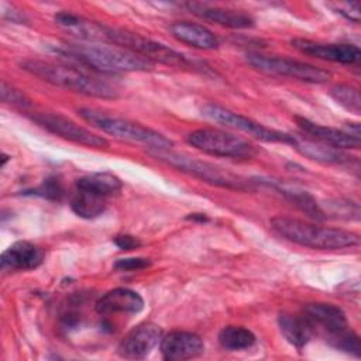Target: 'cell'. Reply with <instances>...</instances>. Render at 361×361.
Returning <instances> with one entry per match:
<instances>
[{"instance_id":"33","label":"cell","mask_w":361,"mask_h":361,"mask_svg":"<svg viewBox=\"0 0 361 361\" xmlns=\"http://www.w3.org/2000/svg\"><path fill=\"white\" fill-rule=\"evenodd\" d=\"M114 244L120 248V250H126V251H130V250H134V248H138L141 245V241L134 237V235H130V234H121V235H116L114 238Z\"/></svg>"},{"instance_id":"4","label":"cell","mask_w":361,"mask_h":361,"mask_svg":"<svg viewBox=\"0 0 361 361\" xmlns=\"http://www.w3.org/2000/svg\"><path fill=\"white\" fill-rule=\"evenodd\" d=\"M78 113L85 121H87L97 130L110 134L118 140L138 142L149 148L158 149H169L173 145V142L164 134L144 127L138 123L130 121L127 118L116 117L92 107H83Z\"/></svg>"},{"instance_id":"14","label":"cell","mask_w":361,"mask_h":361,"mask_svg":"<svg viewBox=\"0 0 361 361\" xmlns=\"http://www.w3.org/2000/svg\"><path fill=\"white\" fill-rule=\"evenodd\" d=\"M303 314L310 320L313 329H320L326 340L343 333L348 329L344 312L331 303H309L303 309Z\"/></svg>"},{"instance_id":"28","label":"cell","mask_w":361,"mask_h":361,"mask_svg":"<svg viewBox=\"0 0 361 361\" xmlns=\"http://www.w3.org/2000/svg\"><path fill=\"white\" fill-rule=\"evenodd\" d=\"M330 345H333L334 348L337 350H341V351H345L348 354H353L355 357H360L361 354V344H360V337L351 331L350 329L344 330L343 333L340 334H336L330 338L326 340Z\"/></svg>"},{"instance_id":"12","label":"cell","mask_w":361,"mask_h":361,"mask_svg":"<svg viewBox=\"0 0 361 361\" xmlns=\"http://www.w3.org/2000/svg\"><path fill=\"white\" fill-rule=\"evenodd\" d=\"M290 44L295 49L305 55L330 62L351 65L357 63L361 59V52L358 47L353 44H323L307 38H293Z\"/></svg>"},{"instance_id":"24","label":"cell","mask_w":361,"mask_h":361,"mask_svg":"<svg viewBox=\"0 0 361 361\" xmlns=\"http://www.w3.org/2000/svg\"><path fill=\"white\" fill-rule=\"evenodd\" d=\"M75 186L90 189L110 197L118 193L123 185H121V180L110 172H94V173H89L79 178Z\"/></svg>"},{"instance_id":"9","label":"cell","mask_w":361,"mask_h":361,"mask_svg":"<svg viewBox=\"0 0 361 361\" xmlns=\"http://www.w3.org/2000/svg\"><path fill=\"white\" fill-rule=\"evenodd\" d=\"M247 62L259 72L286 76L307 83H326L331 78V73L323 68L283 56L248 54Z\"/></svg>"},{"instance_id":"7","label":"cell","mask_w":361,"mask_h":361,"mask_svg":"<svg viewBox=\"0 0 361 361\" xmlns=\"http://www.w3.org/2000/svg\"><path fill=\"white\" fill-rule=\"evenodd\" d=\"M186 141L196 149L214 157L250 159L258 152L257 147L248 140L216 128L195 130L188 134Z\"/></svg>"},{"instance_id":"22","label":"cell","mask_w":361,"mask_h":361,"mask_svg":"<svg viewBox=\"0 0 361 361\" xmlns=\"http://www.w3.org/2000/svg\"><path fill=\"white\" fill-rule=\"evenodd\" d=\"M302 155L323 162V164H336V165H345L351 164L353 158L351 155L343 152V149L333 148L330 145L317 142V141H309L296 137L295 145H293Z\"/></svg>"},{"instance_id":"19","label":"cell","mask_w":361,"mask_h":361,"mask_svg":"<svg viewBox=\"0 0 361 361\" xmlns=\"http://www.w3.org/2000/svg\"><path fill=\"white\" fill-rule=\"evenodd\" d=\"M172 35L186 45L197 49H216L219 47V39L207 27L190 21H176L171 25Z\"/></svg>"},{"instance_id":"23","label":"cell","mask_w":361,"mask_h":361,"mask_svg":"<svg viewBox=\"0 0 361 361\" xmlns=\"http://www.w3.org/2000/svg\"><path fill=\"white\" fill-rule=\"evenodd\" d=\"M107 196L90 189L75 186L71 209L82 219H96L107 209Z\"/></svg>"},{"instance_id":"5","label":"cell","mask_w":361,"mask_h":361,"mask_svg":"<svg viewBox=\"0 0 361 361\" xmlns=\"http://www.w3.org/2000/svg\"><path fill=\"white\" fill-rule=\"evenodd\" d=\"M148 154L154 157L155 159L180 171L188 175H192L206 183L220 186L224 189H233V190H248L250 182L243 179L238 175H234L220 166H216L207 161H202L193 157H189L182 152L171 151L169 149H158V148H149Z\"/></svg>"},{"instance_id":"20","label":"cell","mask_w":361,"mask_h":361,"mask_svg":"<svg viewBox=\"0 0 361 361\" xmlns=\"http://www.w3.org/2000/svg\"><path fill=\"white\" fill-rule=\"evenodd\" d=\"M278 324L285 340L296 348H303L314 333L313 324L303 313H281L278 317Z\"/></svg>"},{"instance_id":"10","label":"cell","mask_w":361,"mask_h":361,"mask_svg":"<svg viewBox=\"0 0 361 361\" xmlns=\"http://www.w3.org/2000/svg\"><path fill=\"white\" fill-rule=\"evenodd\" d=\"M32 120L45 128L47 131L65 138L68 141H72L75 144H80L85 147L92 148H106L109 147V141L97 134L90 133L89 130L80 127L75 121H72L68 117H63L61 114L55 113H37L32 116Z\"/></svg>"},{"instance_id":"17","label":"cell","mask_w":361,"mask_h":361,"mask_svg":"<svg viewBox=\"0 0 361 361\" xmlns=\"http://www.w3.org/2000/svg\"><path fill=\"white\" fill-rule=\"evenodd\" d=\"M186 7L192 14L228 28H250L254 25V18L241 10L223 8L202 3H188Z\"/></svg>"},{"instance_id":"16","label":"cell","mask_w":361,"mask_h":361,"mask_svg":"<svg viewBox=\"0 0 361 361\" xmlns=\"http://www.w3.org/2000/svg\"><path fill=\"white\" fill-rule=\"evenodd\" d=\"M94 309L99 314L138 313L144 309V299L133 289L116 288L99 298Z\"/></svg>"},{"instance_id":"29","label":"cell","mask_w":361,"mask_h":361,"mask_svg":"<svg viewBox=\"0 0 361 361\" xmlns=\"http://www.w3.org/2000/svg\"><path fill=\"white\" fill-rule=\"evenodd\" d=\"M31 193L48 200H61L65 195V190H63L62 182L56 176H52V178H47L38 188L32 189Z\"/></svg>"},{"instance_id":"1","label":"cell","mask_w":361,"mask_h":361,"mask_svg":"<svg viewBox=\"0 0 361 361\" xmlns=\"http://www.w3.org/2000/svg\"><path fill=\"white\" fill-rule=\"evenodd\" d=\"M269 223L272 230L285 240L314 250H341L360 243V235L354 231L324 227L299 219L276 216Z\"/></svg>"},{"instance_id":"18","label":"cell","mask_w":361,"mask_h":361,"mask_svg":"<svg viewBox=\"0 0 361 361\" xmlns=\"http://www.w3.org/2000/svg\"><path fill=\"white\" fill-rule=\"evenodd\" d=\"M44 250L28 243L17 241L1 254V269L30 271L38 268L44 261Z\"/></svg>"},{"instance_id":"31","label":"cell","mask_w":361,"mask_h":361,"mask_svg":"<svg viewBox=\"0 0 361 361\" xmlns=\"http://www.w3.org/2000/svg\"><path fill=\"white\" fill-rule=\"evenodd\" d=\"M334 11L345 17L353 23H360V3L358 1H343V3H333L329 4Z\"/></svg>"},{"instance_id":"13","label":"cell","mask_w":361,"mask_h":361,"mask_svg":"<svg viewBox=\"0 0 361 361\" xmlns=\"http://www.w3.org/2000/svg\"><path fill=\"white\" fill-rule=\"evenodd\" d=\"M161 354L168 361L192 360L203 354V340L189 331H171L161 338Z\"/></svg>"},{"instance_id":"11","label":"cell","mask_w":361,"mask_h":361,"mask_svg":"<svg viewBox=\"0 0 361 361\" xmlns=\"http://www.w3.org/2000/svg\"><path fill=\"white\" fill-rule=\"evenodd\" d=\"M162 338V330L158 324L147 322L133 329L118 344L117 353L123 358L141 360L145 358Z\"/></svg>"},{"instance_id":"26","label":"cell","mask_w":361,"mask_h":361,"mask_svg":"<svg viewBox=\"0 0 361 361\" xmlns=\"http://www.w3.org/2000/svg\"><path fill=\"white\" fill-rule=\"evenodd\" d=\"M276 190H279L286 199H289L290 202H293L300 210L306 212L309 216H312L313 219L322 220L326 219L323 210H322V204H319L313 196H310L307 192L296 189V188H290V186H282V185H272Z\"/></svg>"},{"instance_id":"2","label":"cell","mask_w":361,"mask_h":361,"mask_svg":"<svg viewBox=\"0 0 361 361\" xmlns=\"http://www.w3.org/2000/svg\"><path fill=\"white\" fill-rule=\"evenodd\" d=\"M55 51L103 73L144 72L154 66L152 62L120 47L61 44Z\"/></svg>"},{"instance_id":"27","label":"cell","mask_w":361,"mask_h":361,"mask_svg":"<svg viewBox=\"0 0 361 361\" xmlns=\"http://www.w3.org/2000/svg\"><path fill=\"white\" fill-rule=\"evenodd\" d=\"M330 96L344 109L350 110L354 114L361 111V99L360 93L354 86L350 85H336L330 90Z\"/></svg>"},{"instance_id":"8","label":"cell","mask_w":361,"mask_h":361,"mask_svg":"<svg viewBox=\"0 0 361 361\" xmlns=\"http://www.w3.org/2000/svg\"><path fill=\"white\" fill-rule=\"evenodd\" d=\"M202 114L207 117L212 121L220 123L228 128L237 130L240 133H245L257 140H261L264 142H279V144H288L295 145L296 135H290L288 133H282L269 127L262 126L261 123L245 117L243 114H238L235 111H231L220 104L216 103H207L202 106Z\"/></svg>"},{"instance_id":"21","label":"cell","mask_w":361,"mask_h":361,"mask_svg":"<svg viewBox=\"0 0 361 361\" xmlns=\"http://www.w3.org/2000/svg\"><path fill=\"white\" fill-rule=\"evenodd\" d=\"M55 23L72 35L83 39H106L104 25L89 21L75 13L61 11L55 14Z\"/></svg>"},{"instance_id":"32","label":"cell","mask_w":361,"mask_h":361,"mask_svg":"<svg viewBox=\"0 0 361 361\" xmlns=\"http://www.w3.org/2000/svg\"><path fill=\"white\" fill-rule=\"evenodd\" d=\"M151 265V261L148 258H121L117 259L114 264V268L117 271H138V269H144L147 267Z\"/></svg>"},{"instance_id":"25","label":"cell","mask_w":361,"mask_h":361,"mask_svg":"<svg viewBox=\"0 0 361 361\" xmlns=\"http://www.w3.org/2000/svg\"><path fill=\"white\" fill-rule=\"evenodd\" d=\"M219 343L230 351L245 350L254 345L255 334L243 326H226L219 333Z\"/></svg>"},{"instance_id":"3","label":"cell","mask_w":361,"mask_h":361,"mask_svg":"<svg viewBox=\"0 0 361 361\" xmlns=\"http://www.w3.org/2000/svg\"><path fill=\"white\" fill-rule=\"evenodd\" d=\"M20 66L25 72L39 78L44 82L85 96L99 99H116L118 96L117 90L107 82L90 76L89 73L72 66L38 59L21 61Z\"/></svg>"},{"instance_id":"6","label":"cell","mask_w":361,"mask_h":361,"mask_svg":"<svg viewBox=\"0 0 361 361\" xmlns=\"http://www.w3.org/2000/svg\"><path fill=\"white\" fill-rule=\"evenodd\" d=\"M104 37L111 44L131 51L133 54L149 61V62H161L165 65L176 66V68H189L193 63L180 52L154 41L148 37L140 35L137 32H131L121 28H111L104 25Z\"/></svg>"},{"instance_id":"15","label":"cell","mask_w":361,"mask_h":361,"mask_svg":"<svg viewBox=\"0 0 361 361\" xmlns=\"http://www.w3.org/2000/svg\"><path fill=\"white\" fill-rule=\"evenodd\" d=\"M295 120L299 128L305 134L313 137L317 142L330 145L337 149H357L360 147V137L351 135L347 131L337 130L333 127H326L314 121H310L309 118H305V117H296Z\"/></svg>"},{"instance_id":"30","label":"cell","mask_w":361,"mask_h":361,"mask_svg":"<svg viewBox=\"0 0 361 361\" xmlns=\"http://www.w3.org/2000/svg\"><path fill=\"white\" fill-rule=\"evenodd\" d=\"M1 100L4 103H11L14 106H20V107H28L30 106V100L17 89L8 86L4 80L1 82Z\"/></svg>"}]
</instances>
